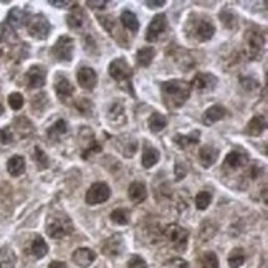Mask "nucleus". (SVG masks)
<instances>
[{
  "instance_id": "nucleus-1",
  "label": "nucleus",
  "mask_w": 268,
  "mask_h": 268,
  "mask_svg": "<svg viewBox=\"0 0 268 268\" xmlns=\"http://www.w3.org/2000/svg\"><path fill=\"white\" fill-rule=\"evenodd\" d=\"M190 84L181 80H171L162 83L161 91H162V98H164V104L169 109H175L181 108L182 104L187 101V98L190 95Z\"/></svg>"
},
{
  "instance_id": "nucleus-2",
  "label": "nucleus",
  "mask_w": 268,
  "mask_h": 268,
  "mask_svg": "<svg viewBox=\"0 0 268 268\" xmlns=\"http://www.w3.org/2000/svg\"><path fill=\"white\" fill-rule=\"evenodd\" d=\"M47 232L52 238H65L72 235L73 222L66 215H52L47 220Z\"/></svg>"
},
{
  "instance_id": "nucleus-3",
  "label": "nucleus",
  "mask_w": 268,
  "mask_h": 268,
  "mask_svg": "<svg viewBox=\"0 0 268 268\" xmlns=\"http://www.w3.org/2000/svg\"><path fill=\"white\" fill-rule=\"evenodd\" d=\"M164 237L169 242L172 243V247L177 252H184L187 249V240H189V232L181 227L177 224H171L164 229Z\"/></svg>"
},
{
  "instance_id": "nucleus-4",
  "label": "nucleus",
  "mask_w": 268,
  "mask_h": 268,
  "mask_svg": "<svg viewBox=\"0 0 268 268\" xmlns=\"http://www.w3.org/2000/svg\"><path fill=\"white\" fill-rule=\"evenodd\" d=\"M109 76L113 80H116L118 83L121 84H126L129 83L131 76H132V70L129 66V63L126 61L124 58H115L111 63H109Z\"/></svg>"
},
{
  "instance_id": "nucleus-5",
  "label": "nucleus",
  "mask_w": 268,
  "mask_h": 268,
  "mask_svg": "<svg viewBox=\"0 0 268 268\" xmlns=\"http://www.w3.org/2000/svg\"><path fill=\"white\" fill-rule=\"evenodd\" d=\"M50 32H52V25L41 13L33 15L28 20V33H30V37L37 40H45L48 35H50Z\"/></svg>"
},
{
  "instance_id": "nucleus-6",
  "label": "nucleus",
  "mask_w": 268,
  "mask_h": 268,
  "mask_svg": "<svg viewBox=\"0 0 268 268\" xmlns=\"http://www.w3.org/2000/svg\"><path fill=\"white\" fill-rule=\"evenodd\" d=\"M111 195V190L108 187V184H104V182H96L90 189L86 195H84V200H86L88 206H98V204H103L109 199Z\"/></svg>"
},
{
  "instance_id": "nucleus-7",
  "label": "nucleus",
  "mask_w": 268,
  "mask_h": 268,
  "mask_svg": "<svg viewBox=\"0 0 268 268\" xmlns=\"http://www.w3.org/2000/svg\"><path fill=\"white\" fill-rule=\"evenodd\" d=\"M75 52V41L72 37H60L53 45V55L58 61H72Z\"/></svg>"
},
{
  "instance_id": "nucleus-8",
  "label": "nucleus",
  "mask_w": 268,
  "mask_h": 268,
  "mask_svg": "<svg viewBox=\"0 0 268 268\" xmlns=\"http://www.w3.org/2000/svg\"><path fill=\"white\" fill-rule=\"evenodd\" d=\"M167 28V20H166V15H162V13H159V15H156L152 20L149 27H147V32H146V40L147 41H156L159 40V37L162 33L166 32Z\"/></svg>"
},
{
  "instance_id": "nucleus-9",
  "label": "nucleus",
  "mask_w": 268,
  "mask_h": 268,
  "mask_svg": "<svg viewBox=\"0 0 268 268\" xmlns=\"http://www.w3.org/2000/svg\"><path fill=\"white\" fill-rule=\"evenodd\" d=\"M194 38L197 41H207L214 37V33H215V27L214 24L210 22V20L207 18H200V20H197L195 25H194Z\"/></svg>"
},
{
  "instance_id": "nucleus-10",
  "label": "nucleus",
  "mask_w": 268,
  "mask_h": 268,
  "mask_svg": "<svg viewBox=\"0 0 268 268\" xmlns=\"http://www.w3.org/2000/svg\"><path fill=\"white\" fill-rule=\"evenodd\" d=\"M247 45H249V52L252 58H257L260 55V52L263 50V45H265V37L262 32L258 30H250L247 33Z\"/></svg>"
},
{
  "instance_id": "nucleus-11",
  "label": "nucleus",
  "mask_w": 268,
  "mask_h": 268,
  "mask_svg": "<svg viewBox=\"0 0 268 268\" xmlns=\"http://www.w3.org/2000/svg\"><path fill=\"white\" fill-rule=\"evenodd\" d=\"M76 80H78V84L83 90H95L96 83H98V75L93 68H88V66H83L78 70V75H76Z\"/></svg>"
},
{
  "instance_id": "nucleus-12",
  "label": "nucleus",
  "mask_w": 268,
  "mask_h": 268,
  "mask_svg": "<svg viewBox=\"0 0 268 268\" xmlns=\"http://www.w3.org/2000/svg\"><path fill=\"white\" fill-rule=\"evenodd\" d=\"M55 91H56V96H58L61 101H66L68 98L73 96L75 88H73V84L70 83V80L66 78V76L58 75L56 76V81H55Z\"/></svg>"
},
{
  "instance_id": "nucleus-13",
  "label": "nucleus",
  "mask_w": 268,
  "mask_h": 268,
  "mask_svg": "<svg viewBox=\"0 0 268 268\" xmlns=\"http://www.w3.org/2000/svg\"><path fill=\"white\" fill-rule=\"evenodd\" d=\"M45 80H47V72L43 66H32L28 70L27 73V81H28V86L30 88H41L45 84Z\"/></svg>"
},
{
  "instance_id": "nucleus-14",
  "label": "nucleus",
  "mask_w": 268,
  "mask_h": 268,
  "mask_svg": "<svg viewBox=\"0 0 268 268\" xmlns=\"http://www.w3.org/2000/svg\"><path fill=\"white\" fill-rule=\"evenodd\" d=\"M217 84V78L210 73H197L192 81V86L199 91H210Z\"/></svg>"
},
{
  "instance_id": "nucleus-15",
  "label": "nucleus",
  "mask_w": 268,
  "mask_h": 268,
  "mask_svg": "<svg viewBox=\"0 0 268 268\" xmlns=\"http://www.w3.org/2000/svg\"><path fill=\"white\" fill-rule=\"evenodd\" d=\"M123 237L116 234V235H113L109 237L106 242L103 243V252L106 253L108 257H118L119 253L123 252Z\"/></svg>"
},
{
  "instance_id": "nucleus-16",
  "label": "nucleus",
  "mask_w": 268,
  "mask_h": 268,
  "mask_svg": "<svg viewBox=\"0 0 268 268\" xmlns=\"http://www.w3.org/2000/svg\"><path fill=\"white\" fill-rule=\"evenodd\" d=\"M96 260V253L91 249H78L73 252V262L83 268L90 266Z\"/></svg>"
},
{
  "instance_id": "nucleus-17",
  "label": "nucleus",
  "mask_w": 268,
  "mask_h": 268,
  "mask_svg": "<svg viewBox=\"0 0 268 268\" xmlns=\"http://www.w3.org/2000/svg\"><path fill=\"white\" fill-rule=\"evenodd\" d=\"M247 162H249V156L240 151H232L227 154V158H225V166L229 169H238L243 164H247Z\"/></svg>"
},
{
  "instance_id": "nucleus-18",
  "label": "nucleus",
  "mask_w": 268,
  "mask_h": 268,
  "mask_svg": "<svg viewBox=\"0 0 268 268\" xmlns=\"http://www.w3.org/2000/svg\"><path fill=\"white\" fill-rule=\"evenodd\" d=\"M266 128V119L265 116H255V118H252L249 124H247V128H245V132L247 134H250V136H260Z\"/></svg>"
},
{
  "instance_id": "nucleus-19",
  "label": "nucleus",
  "mask_w": 268,
  "mask_h": 268,
  "mask_svg": "<svg viewBox=\"0 0 268 268\" xmlns=\"http://www.w3.org/2000/svg\"><path fill=\"white\" fill-rule=\"evenodd\" d=\"M128 195H129V199L132 202H136V204L144 202L146 197H147L146 186L143 184V182H132V184L129 186V189H128Z\"/></svg>"
},
{
  "instance_id": "nucleus-20",
  "label": "nucleus",
  "mask_w": 268,
  "mask_h": 268,
  "mask_svg": "<svg viewBox=\"0 0 268 268\" xmlns=\"http://www.w3.org/2000/svg\"><path fill=\"white\" fill-rule=\"evenodd\" d=\"M66 24L72 30H83L84 27L88 25V20L84 17V13L81 10H76L73 13H70L66 17Z\"/></svg>"
},
{
  "instance_id": "nucleus-21",
  "label": "nucleus",
  "mask_w": 268,
  "mask_h": 268,
  "mask_svg": "<svg viewBox=\"0 0 268 268\" xmlns=\"http://www.w3.org/2000/svg\"><path fill=\"white\" fill-rule=\"evenodd\" d=\"M7 171L13 177H18L25 172V159L22 156H13L7 162Z\"/></svg>"
},
{
  "instance_id": "nucleus-22",
  "label": "nucleus",
  "mask_w": 268,
  "mask_h": 268,
  "mask_svg": "<svg viewBox=\"0 0 268 268\" xmlns=\"http://www.w3.org/2000/svg\"><path fill=\"white\" fill-rule=\"evenodd\" d=\"M225 116V108L220 106V104H214V106H210L206 115H204V123H206L207 126L214 124L217 121H220V119Z\"/></svg>"
},
{
  "instance_id": "nucleus-23",
  "label": "nucleus",
  "mask_w": 268,
  "mask_h": 268,
  "mask_svg": "<svg viewBox=\"0 0 268 268\" xmlns=\"http://www.w3.org/2000/svg\"><path fill=\"white\" fill-rule=\"evenodd\" d=\"M217 158H218V151L212 146H204L199 151V159L204 167H210L217 161Z\"/></svg>"
},
{
  "instance_id": "nucleus-24",
  "label": "nucleus",
  "mask_w": 268,
  "mask_h": 268,
  "mask_svg": "<svg viewBox=\"0 0 268 268\" xmlns=\"http://www.w3.org/2000/svg\"><path fill=\"white\" fill-rule=\"evenodd\" d=\"M17 257L10 247H2L0 249V268H15Z\"/></svg>"
},
{
  "instance_id": "nucleus-25",
  "label": "nucleus",
  "mask_w": 268,
  "mask_h": 268,
  "mask_svg": "<svg viewBox=\"0 0 268 268\" xmlns=\"http://www.w3.org/2000/svg\"><path fill=\"white\" fill-rule=\"evenodd\" d=\"M199 136H200L199 131L189 134V136H184V134H175V136H174V143L177 144L179 147H182V149H187L189 146H194V144L199 143V139H200Z\"/></svg>"
},
{
  "instance_id": "nucleus-26",
  "label": "nucleus",
  "mask_w": 268,
  "mask_h": 268,
  "mask_svg": "<svg viewBox=\"0 0 268 268\" xmlns=\"http://www.w3.org/2000/svg\"><path fill=\"white\" fill-rule=\"evenodd\" d=\"M121 22H123L126 30L131 32V33H136L139 30V20L131 10H124L121 13Z\"/></svg>"
},
{
  "instance_id": "nucleus-27",
  "label": "nucleus",
  "mask_w": 268,
  "mask_h": 268,
  "mask_svg": "<svg viewBox=\"0 0 268 268\" xmlns=\"http://www.w3.org/2000/svg\"><path fill=\"white\" fill-rule=\"evenodd\" d=\"M161 159V154L156 147H146L143 151V166L146 169H151L152 166H156Z\"/></svg>"
},
{
  "instance_id": "nucleus-28",
  "label": "nucleus",
  "mask_w": 268,
  "mask_h": 268,
  "mask_svg": "<svg viewBox=\"0 0 268 268\" xmlns=\"http://www.w3.org/2000/svg\"><path fill=\"white\" fill-rule=\"evenodd\" d=\"M147 124H149V129L152 132H161L167 126V119L164 115H161V113H154V115H151Z\"/></svg>"
},
{
  "instance_id": "nucleus-29",
  "label": "nucleus",
  "mask_w": 268,
  "mask_h": 268,
  "mask_svg": "<svg viewBox=\"0 0 268 268\" xmlns=\"http://www.w3.org/2000/svg\"><path fill=\"white\" fill-rule=\"evenodd\" d=\"M154 55H156V50H154L152 47L141 48V50L138 52V63L141 66H149L154 60Z\"/></svg>"
},
{
  "instance_id": "nucleus-30",
  "label": "nucleus",
  "mask_w": 268,
  "mask_h": 268,
  "mask_svg": "<svg viewBox=\"0 0 268 268\" xmlns=\"http://www.w3.org/2000/svg\"><path fill=\"white\" fill-rule=\"evenodd\" d=\"M48 253V245L41 237H35L32 242V255L35 258H43Z\"/></svg>"
},
{
  "instance_id": "nucleus-31",
  "label": "nucleus",
  "mask_w": 268,
  "mask_h": 268,
  "mask_svg": "<svg viewBox=\"0 0 268 268\" xmlns=\"http://www.w3.org/2000/svg\"><path fill=\"white\" fill-rule=\"evenodd\" d=\"M66 131H68L66 121L65 119H58V121L50 126V129L47 131V134L50 139H56V138H61V134H65Z\"/></svg>"
},
{
  "instance_id": "nucleus-32",
  "label": "nucleus",
  "mask_w": 268,
  "mask_h": 268,
  "mask_svg": "<svg viewBox=\"0 0 268 268\" xmlns=\"http://www.w3.org/2000/svg\"><path fill=\"white\" fill-rule=\"evenodd\" d=\"M32 158L35 161V164L38 166V169H47L48 166H50V159H48V156L45 154V151L41 149V147H33V154Z\"/></svg>"
},
{
  "instance_id": "nucleus-33",
  "label": "nucleus",
  "mask_w": 268,
  "mask_h": 268,
  "mask_svg": "<svg viewBox=\"0 0 268 268\" xmlns=\"http://www.w3.org/2000/svg\"><path fill=\"white\" fill-rule=\"evenodd\" d=\"M245 263V252L242 249H235L229 255V266L230 268H240Z\"/></svg>"
},
{
  "instance_id": "nucleus-34",
  "label": "nucleus",
  "mask_w": 268,
  "mask_h": 268,
  "mask_svg": "<svg viewBox=\"0 0 268 268\" xmlns=\"http://www.w3.org/2000/svg\"><path fill=\"white\" fill-rule=\"evenodd\" d=\"M210 202H212V194L207 190H202L195 195V207L199 210H206L210 206Z\"/></svg>"
},
{
  "instance_id": "nucleus-35",
  "label": "nucleus",
  "mask_w": 268,
  "mask_h": 268,
  "mask_svg": "<svg viewBox=\"0 0 268 268\" xmlns=\"http://www.w3.org/2000/svg\"><path fill=\"white\" fill-rule=\"evenodd\" d=\"M7 24L12 25L13 28H17L24 24V12L20 9H12L7 15Z\"/></svg>"
},
{
  "instance_id": "nucleus-36",
  "label": "nucleus",
  "mask_w": 268,
  "mask_h": 268,
  "mask_svg": "<svg viewBox=\"0 0 268 268\" xmlns=\"http://www.w3.org/2000/svg\"><path fill=\"white\" fill-rule=\"evenodd\" d=\"M111 220L118 225H126L129 222V212L126 209H116L111 212Z\"/></svg>"
},
{
  "instance_id": "nucleus-37",
  "label": "nucleus",
  "mask_w": 268,
  "mask_h": 268,
  "mask_svg": "<svg viewBox=\"0 0 268 268\" xmlns=\"http://www.w3.org/2000/svg\"><path fill=\"white\" fill-rule=\"evenodd\" d=\"M76 109H78L83 116H91V111H93V103H91L88 98H80L76 101Z\"/></svg>"
},
{
  "instance_id": "nucleus-38",
  "label": "nucleus",
  "mask_w": 268,
  "mask_h": 268,
  "mask_svg": "<svg viewBox=\"0 0 268 268\" xmlns=\"http://www.w3.org/2000/svg\"><path fill=\"white\" fill-rule=\"evenodd\" d=\"M200 268H218V260L214 252H207L206 255L202 257Z\"/></svg>"
},
{
  "instance_id": "nucleus-39",
  "label": "nucleus",
  "mask_w": 268,
  "mask_h": 268,
  "mask_svg": "<svg viewBox=\"0 0 268 268\" xmlns=\"http://www.w3.org/2000/svg\"><path fill=\"white\" fill-rule=\"evenodd\" d=\"M118 116L123 119V121H126V115H124V111H123V106L119 103L116 104H113L111 109H109V119H111V123H118ZM113 124V126H115Z\"/></svg>"
},
{
  "instance_id": "nucleus-40",
  "label": "nucleus",
  "mask_w": 268,
  "mask_h": 268,
  "mask_svg": "<svg viewBox=\"0 0 268 268\" xmlns=\"http://www.w3.org/2000/svg\"><path fill=\"white\" fill-rule=\"evenodd\" d=\"M9 104H10V108L15 109V111L22 109V106H24V96L20 95V93H12L9 96Z\"/></svg>"
},
{
  "instance_id": "nucleus-41",
  "label": "nucleus",
  "mask_w": 268,
  "mask_h": 268,
  "mask_svg": "<svg viewBox=\"0 0 268 268\" xmlns=\"http://www.w3.org/2000/svg\"><path fill=\"white\" fill-rule=\"evenodd\" d=\"M13 143V132L10 128H4V129H0V144H10Z\"/></svg>"
},
{
  "instance_id": "nucleus-42",
  "label": "nucleus",
  "mask_w": 268,
  "mask_h": 268,
  "mask_svg": "<svg viewBox=\"0 0 268 268\" xmlns=\"http://www.w3.org/2000/svg\"><path fill=\"white\" fill-rule=\"evenodd\" d=\"M128 266L129 268H147V263H146V260L143 257H139V255H132L129 258V262H128Z\"/></svg>"
},
{
  "instance_id": "nucleus-43",
  "label": "nucleus",
  "mask_w": 268,
  "mask_h": 268,
  "mask_svg": "<svg viewBox=\"0 0 268 268\" xmlns=\"http://www.w3.org/2000/svg\"><path fill=\"white\" fill-rule=\"evenodd\" d=\"M186 174H187V166H186V162L177 161V162H175V179H177V181L184 179Z\"/></svg>"
},
{
  "instance_id": "nucleus-44",
  "label": "nucleus",
  "mask_w": 268,
  "mask_h": 268,
  "mask_svg": "<svg viewBox=\"0 0 268 268\" xmlns=\"http://www.w3.org/2000/svg\"><path fill=\"white\" fill-rule=\"evenodd\" d=\"M48 4L53 7H58V9H68V7L76 5V2H72V0H50Z\"/></svg>"
},
{
  "instance_id": "nucleus-45",
  "label": "nucleus",
  "mask_w": 268,
  "mask_h": 268,
  "mask_svg": "<svg viewBox=\"0 0 268 268\" xmlns=\"http://www.w3.org/2000/svg\"><path fill=\"white\" fill-rule=\"evenodd\" d=\"M109 2H106V0H86V5L90 7V9H104Z\"/></svg>"
},
{
  "instance_id": "nucleus-46",
  "label": "nucleus",
  "mask_w": 268,
  "mask_h": 268,
  "mask_svg": "<svg viewBox=\"0 0 268 268\" xmlns=\"http://www.w3.org/2000/svg\"><path fill=\"white\" fill-rule=\"evenodd\" d=\"M144 4L149 7V9H158V7L166 5V0H156V2H154V0H146Z\"/></svg>"
},
{
  "instance_id": "nucleus-47",
  "label": "nucleus",
  "mask_w": 268,
  "mask_h": 268,
  "mask_svg": "<svg viewBox=\"0 0 268 268\" xmlns=\"http://www.w3.org/2000/svg\"><path fill=\"white\" fill-rule=\"evenodd\" d=\"M48 268H68V266L63 262H52L50 265H48Z\"/></svg>"
},
{
  "instance_id": "nucleus-48",
  "label": "nucleus",
  "mask_w": 268,
  "mask_h": 268,
  "mask_svg": "<svg viewBox=\"0 0 268 268\" xmlns=\"http://www.w3.org/2000/svg\"><path fill=\"white\" fill-rule=\"evenodd\" d=\"M4 111H5V109H4V104H2V103H0V116H2V115H4Z\"/></svg>"
},
{
  "instance_id": "nucleus-49",
  "label": "nucleus",
  "mask_w": 268,
  "mask_h": 268,
  "mask_svg": "<svg viewBox=\"0 0 268 268\" xmlns=\"http://www.w3.org/2000/svg\"><path fill=\"white\" fill-rule=\"evenodd\" d=\"M263 268H266V263H265V265H263Z\"/></svg>"
},
{
  "instance_id": "nucleus-50",
  "label": "nucleus",
  "mask_w": 268,
  "mask_h": 268,
  "mask_svg": "<svg viewBox=\"0 0 268 268\" xmlns=\"http://www.w3.org/2000/svg\"><path fill=\"white\" fill-rule=\"evenodd\" d=\"M0 55H2V52H0Z\"/></svg>"
}]
</instances>
